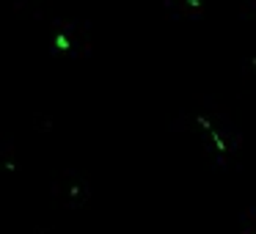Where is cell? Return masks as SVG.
<instances>
[{"mask_svg": "<svg viewBox=\"0 0 256 234\" xmlns=\"http://www.w3.org/2000/svg\"><path fill=\"white\" fill-rule=\"evenodd\" d=\"M198 124H201V127H204V130H206V132H210V138H212V140H215V146H218V152H220V154H226V152H228V146H226V140H223V138H220V132H218V130H215V127H212V124H210V122H206V118H198Z\"/></svg>", "mask_w": 256, "mask_h": 234, "instance_id": "cell-1", "label": "cell"}]
</instances>
